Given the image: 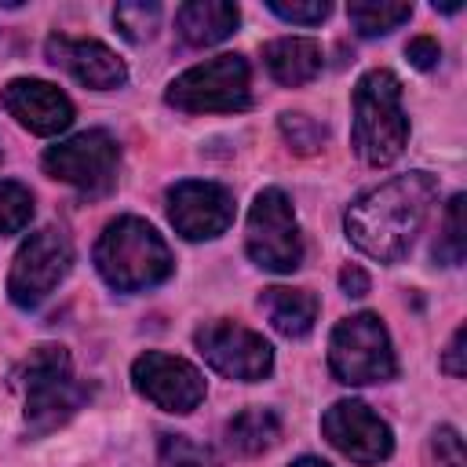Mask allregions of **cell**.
Masks as SVG:
<instances>
[{
  "mask_svg": "<svg viewBox=\"0 0 467 467\" xmlns=\"http://www.w3.org/2000/svg\"><path fill=\"white\" fill-rule=\"evenodd\" d=\"M438 197V182L427 171L394 175L372 190H365L343 215V230L358 252L376 263H398L416 234L427 223V212Z\"/></svg>",
  "mask_w": 467,
  "mask_h": 467,
  "instance_id": "6da1fadb",
  "label": "cell"
},
{
  "mask_svg": "<svg viewBox=\"0 0 467 467\" xmlns=\"http://www.w3.org/2000/svg\"><path fill=\"white\" fill-rule=\"evenodd\" d=\"M95 270L117 292H146L171 277L175 259L146 219L120 215L95 241Z\"/></svg>",
  "mask_w": 467,
  "mask_h": 467,
  "instance_id": "7a4b0ae2",
  "label": "cell"
},
{
  "mask_svg": "<svg viewBox=\"0 0 467 467\" xmlns=\"http://www.w3.org/2000/svg\"><path fill=\"white\" fill-rule=\"evenodd\" d=\"M15 383L26 394V431L47 434L77 416V409L88 401V387L73 376V358L66 347L44 343L33 347L29 358L18 365Z\"/></svg>",
  "mask_w": 467,
  "mask_h": 467,
  "instance_id": "3957f363",
  "label": "cell"
},
{
  "mask_svg": "<svg viewBox=\"0 0 467 467\" xmlns=\"http://www.w3.org/2000/svg\"><path fill=\"white\" fill-rule=\"evenodd\" d=\"M409 142V117L401 109V80L390 69H368L354 84V150L379 168L401 157Z\"/></svg>",
  "mask_w": 467,
  "mask_h": 467,
  "instance_id": "277c9868",
  "label": "cell"
},
{
  "mask_svg": "<svg viewBox=\"0 0 467 467\" xmlns=\"http://www.w3.org/2000/svg\"><path fill=\"white\" fill-rule=\"evenodd\" d=\"M164 102L182 113H241L252 106V73L241 55H215L179 73Z\"/></svg>",
  "mask_w": 467,
  "mask_h": 467,
  "instance_id": "5b68a950",
  "label": "cell"
},
{
  "mask_svg": "<svg viewBox=\"0 0 467 467\" xmlns=\"http://www.w3.org/2000/svg\"><path fill=\"white\" fill-rule=\"evenodd\" d=\"M328 368L339 383H350V387L394 379L398 361H394V347L383 321L368 310L343 317L328 339Z\"/></svg>",
  "mask_w": 467,
  "mask_h": 467,
  "instance_id": "8992f818",
  "label": "cell"
},
{
  "mask_svg": "<svg viewBox=\"0 0 467 467\" xmlns=\"http://www.w3.org/2000/svg\"><path fill=\"white\" fill-rule=\"evenodd\" d=\"M244 248L248 259L270 274H292L303 263V237L296 226L292 201L285 190L266 186L255 193L252 212H248V230H244Z\"/></svg>",
  "mask_w": 467,
  "mask_h": 467,
  "instance_id": "52a82bcc",
  "label": "cell"
},
{
  "mask_svg": "<svg viewBox=\"0 0 467 467\" xmlns=\"http://www.w3.org/2000/svg\"><path fill=\"white\" fill-rule=\"evenodd\" d=\"M69 266H73V244L58 226H44L29 234L11 259V274H7L11 303L22 310L40 306L66 281Z\"/></svg>",
  "mask_w": 467,
  "mask_h": 467,
  "instance_id": "ba28073f",
  "label": "cell"
},
{
  "mask_svg": "<svg viewBox=\"0 0 467 467\" xmlns=\"http://www.w3.org/2000/svg\"><path fill=\"white\" fill-rule=\"evenodd\" d=\"M120 164V146L109 131L91 128V131H77L55 146H47L44 153V171L58 182H69L84 193H102Z\"/></svg>",
  "mask_w": 467,
  "mask_h": 467,
  "instance_id": "9c48e42d",
  "label": "cell"
},
{
  "mask_svg": "<svg viewBox=\"0 0 467 467\" xmlns=\"http://www.w3.org/2000/svg\"><path fill=\"white\" fill-rule=\"evenodd\" d=\"M193 343L201 350V358L230 376V379H244V383H255V379H266L274 372V347L244 328V325H234V321H208L193 332Z\"/></svg>",
  "mask_w": 467,
  "mask_h": 467,
  "instance_id": "30bf717a",
  "label": "cell"
},
{
  "mask_svg": "<svg viewBox=\"0 0 467 467\" xmlns=\"http://www.w3.org/2000/svg\"><path fill=\"white\" fill-rule=\"evenodd\" d=\"M131 383L135 390L153 401L164 412H193L204 401V376L197 365L186 358L164 354V350H146L131 361Z\"/></svg>",
  "mask_w": 467,
  "mask_h": 467,
  "instance_id": "8fae6325",
  "label": "cell"
},
{
  "mask_svg": "<svg viewBox=\"0 0 467 467\" xmlns=\"http://www.w3.org/2000/svg\"><path fill=\"white\" fill-rule=\"evenodd\" d=\"M321 434L354 463H383L394 452V434L365 401L343 398L321 416Z\"/></svg>",
  "mask_w": 467,
  "mask_h": 467,
  "instance_id": "7c38bea8",
  "label": "cell"
},
{
  "mask_svg": "<svg viewBox=\"0 0 467 467\" xmlns=\"http://www.w3.org/2000/svg\"><path fill=\"white\" fill-rule=\"evenodd\" d=\"M168 219L186 241H212L234 223V193L219 182L182 179L168 190Z\"/></svg>",
  "mask_w": 467,
  "mask_h": 467,
  "instance_id": "4fadbf2b",
  "label": "cell"
},
{
  "mask_svg": "<svg viewBox=\"0 0 467 467\" xmlns=\"http://www.w3.org/2000/svg\"><path fill=\"white\" fill-rule=\"evenodd\" d=\"M0 106L33 135H58L73 124V102L47 80L15 77L0 88Z\"/></svg>",
  "mask_w": 467,
  "mask_h": 467,
  "instance_id": "5bb4252c",
  "label": "cell"
},
{
  "mask_svg": "<svg viewBox=\"0 0 467 467\" xmlns=\"http://www.w3.org/2000/svg\"><path fill=\"white\" fill-rule=\"evenodd\" d=\"M47 51V62L66 69L77 84L84 88H95V91H109V88H120L128 80V69L124 62L117 58V51H109L102 40H73V36H47L44 44Z\"/></svg>",
  "mask_w": 467,
  "mask_h": 467,
  "instance_id": "9a60e30c",
  "label": "cell"
},
{
  "mask_svg": "<svg viewBox=\"0 0 467 467\" xmlns=\"http://www.w3.org/2000/svg\"><path fill=\"white\" fill-rule=\"evenodd\" d=\"M241 22V11L230 0H190L175 15V29L190 47H208L226 40Z\"/></svg>",
  "mask_w": 467,
  "mask_h": 467,
  "instance_id": "2e32d148",
  "label": "cell"
},
{
  "mask_svg": "<svg viewBox=\"0 0 467 467\" xmlns=\"http://www.w3.org/2000/svg\"><path fill=\"white\" fill-rule=\"evenodd\" d=\"M270 77L285 88H299L321 73V44L310 36H277L263 47Z\"/></svg>",
  "mask_w": 467,
  "mask_h": 467,
  "instance_id": "e0dca14e",
  "label": "cell"
},
{
  "mask_svg": "<svg viewBox=\"0 0 467 467\" xmlns=\"http://www.w3.org/2000/svg\"><path fill=\"white\" fill-rule=\"evenodd\" d=\"M259 306L270 317L274 332H281L288 339L306 336L314 328V321H317V296L306 292V288H285V285L263 288Z\"/></svg>",
  "mask_w": 467,
  "mask_h": 467,
  "instance_id": "ac0fdd59",
  "label": "cell"
},
{
  "mask_svg": "<svg viewBox=\"0 0 467 467\" xmlns=\"http://www.w3.org/2000/svg\"><path fill=\"white\" fill-rule=\"evenodd\" d=\"M281 438V420L274 409H244L226 423V445L241 456L266 452Z\"/></svg>",
  "mask_w": 467,
  "mask_h": 467,
  "instance_id": "d6986e66",
  "label": "cell"
},
{
  "mask_svg": "<svg viewBox=\"0 0 467 467\" xmlns=\"http://www.w3.org/2000/svg\"><path fill=\"white\" fill-rule=\"evenodd\" d=\"M347 15L361 36H383L398 29L401 22L412 18V4H394V0H350Z\"/></svg>",
  "mask_w": 467,
  "mask_h": 467,
  "instance_id": "ffe728a7",
  "label": "cell"
},
{
  "mask_svg": "<svg viewBox=\"0 0 467 467\" xmlns=\"http://www.w3.org/2000/svg\"><path fill=\"white\" fill-rule=\"evenodd\" d=\"M113 26H117V33H120L124 40L142 44V40H150V36L157 33V26H161V4H153V0H128V4H117Z\"/></svg>",
  "mask_w": 467,
  "mask_h": 467,
  "instance_id": "44dd1931",
  "label": "cell"
},
{
  "mask_svg": "<svg viewBox=\"0 0 467 467\" xmlns=\"http://www.w3.org/2000/svg\"><path fill=\"white\" fill-rule=\"evenodd\" d=\"M467 252V237H463V193H456L445 208V223H441V237L434 241V259L441 266H460Z\"/></svg>",
  "mask_w": 467,
  "mask_h": 467,
  "instance_id": "7402d4cb",
  "label": "cell"
},
{
  "mask_svg": "<svg viewBox=\"0 0 467 467\" xmlns=\"http://www.w3.org/2000/svg\"><path fill=\"white\" fill-rule=\"evenodd\" d=\"M29 219H33V193L15 179H0V237L26 230Z\"/></svg>",
  "mask_w": 467,
  "mask_h": 467,
  "instance_id": "603a6c76",
  "label": "cell"
},
{
  "mask_svg": "<svg viewBox=\"0 0 467 467\" xmlns=\"http://www.w3.org/2000/svg\"><path fill=\"white\" fill-rule=\"evenodd\" d=\"M281 135L299 153H314L325 142V128L306 113H281Z\"/></svg>",
  "mask_w": 467,
  "mask_h": 467,
  "instance_id": "cb8c5ba5",
  "label": "cell"
},
{
  "mask_svg": "<svg viewBox=\"0 0 467 467\" xmlns=\"http://www.w3.org/2000/svg\"><path fill=\"white\" fill-rule=\"evenodd\" d=\"M266 7L277 15V18H285V22H299V26H317V22H325L328 18V4L325 0H266Z\"/></svg>",
  "mask_w": 467,
  "mask_h": 467,
  "instance_id": "d4e9b609",
  "label": "cell"
},
{
  "mask_svg": "<svg viewBox=\"0 0 467 467\" xmlns=\"http://www.w3.org/2000/svg\"><path fill=\"white\" fill-rule=\"evenodd\" d=\"M161 467H204V452L186 434H161Z\"/></svg>",
  "mask_w": 467,
  "mask_h": 467,
  "instance_id": "484cf974",
  "label": "cell"
},
{
  "mask_svg": "<svg viewBox=\"0 0 467 467\" xmlns=\"http://www.w3.org/2000/svg\"><path fill=\"white\" fill-rule=\"evenodd\" d=\"M431 449H434V460H438V467H467L463 438H460L452 427H438V431H434V441H431Z\"/></svg>",
  "mask_w": 467,
  "mask_h": 467,
  "instance_id": "4316f807",
  "label": "cell"
},
{
  "mask_svg": "<svg viewBox=\"0 0 467 467\" xmlns=\"http://www.w3.org/2000/svg\"><path fill=\"white\" fill-rule=\"evenodd\" d=\"M405 55H409V62H412L416 69H434L438 58H441V47H438L434 36H412V40L405 44Z\"/></svg>",
  "mask_w": 467,
  "mask_h": 467,
  "instance_id": "83f0119b",
  "label": "cell"
},
{
  "mask_svg": "<svg viewBox=\"0 0 467 467\" xmlns=\"http://www.w3.org/2000/svg\"><path fill=\"white\" fill-rule=\"evenodd\" d=\"M463 336H467V328L460 325V328L452 332V339H449L445 358H441V368H445L449 376H463V372H467V365H463Z\"/></svg>",
  "mask_w": 467,
  "mask_h": 467,
  "instance_id": "f1b7e54d",
  "label": "cell"
},
{
  "mask_svg": "<svg viewBox=\"0 0 467 467\" xmlns=\"http://www.w3.org/2000/svg\"><path fill=\"white\" fill-rule=\"evenodd\" d=\"M339 288H343L347 296L361 299V296L368 292V274H365L361 266H354V263H350V266H343V270H339Z\"/></svg>",
  "mask_w": 467,
  "mask_h": 467,
  "instance_id": "f546056e",
  "label": "cell"
},
{
  "mask_svg": "<svg viewBox=\"0 0 467 467\" xmlns=\"http://www.w3.org/2000/svg\"><path fill=\"white\" fill-rule=\"evenodd\" d=\"M292 467H328L325 460H314V456H303V460H296Z\"/></svg>",
  "mask_w": 467,
  "mask_h": 467,
  "instance_id": "4dcf8cb0",
  "label": "cell"
}]
</instances>
